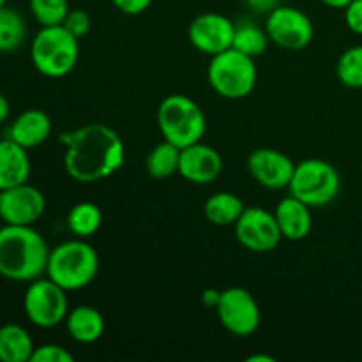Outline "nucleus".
Returning <instances> with one entry per match:
<instances>
[{"label": "nucleus", "mask_w": 362, "mask_h": 362, "mask_svg": "<svg viewBox=\"0 0 362 362\" xmlns=\"http://www.w3.org/2000/svg\"><path fill=\"white\" fill-rule=\"evenodd\" d=\"M219 297H221V292H219V290L209 288L205 290L204 296H202V303H204L205 308H212V310H216V306H218L219 303Z\"/></svg>", "instance_id": "nucleus-33"}, {"label": "nucleus", "mask_w": 362, "mask_h": 362, "mask_svg": "<svg viewBox=\"0 0 362 362\" xmlns=\"http://www.w3.org/2000/svg\"><path fill=\"white\" fill-rule=\"evenodd\" d=\"M265 32L274 45L290 52L304 49L311 45L315 37L311 18L304 11L293 6H283V4L267 14Z\"/></svg>", "instance_id": "nucleus-10"}, {"label": "nucleus", "mask_w": 362, "mask_h": 362, "mask_svg": "<svg viewBox=\"0 0 362 362\" xmlns=\"http://www.w3.org/2000/svg\"><path fill=\"white\" fill-rule=\"evenodd\" d=\"M250 362H257V361H264V362H272L274 359H272V357H269V356H251L250 359H247Z\"/></svg>", "instance_id": "nucleus-36"}, {"label": "nucleus", "mask_w": 362, "mask_h": 362, "mask_svg": "<svg viewBox=\"0 0 362 362\" xmlns=\"http://www.w3.org/2000/svg\"><path fill=\"white\" fill-rule=\"evenodd\" d=\"M49 134H52V119L48 113L39 108H28L21 112L7 129V138L27 151L45 144Z\"/></svg>", "instance_id": "nucleus-17"}, {"label": "nucleus", "mask_w": 362, "mask_h": 362, "mask_svg": "<svg viewBox=\"0 0 362 362\" xmlns=\"http://www.w3.org/2000/svg\"><path fill=\"white\" fill-rule=\"evenodd\" d=\"M233 228L240 246L251 253H269L276 250L283 239L274 212L258 205L244 209Z\"/></svg>", "instance_id": "nucleus-11"}, {"label": "nucleus", "mask_w": 362, "mask_h": 362, "mask_svg": "<svg viewBox=\"0 0 362 362\" xmlns=\"http://www.w3.org/2000/svg\"><path fill=\"white\" fill-rule=\"evenodd\" d=\"M23 311L28 322L39 329H53L64 324L69 313L67 292L48 276L28 283L23 296Z\"/></svg>", "instance_id": "nucleus-8"}, {"label": "nucleus", "mask_w": 362, "mask_h": 362, "mask_svg": "<svg viewBox=\"0 0 362 362\" xmlns=\"http://www.w3.org/2000/svg\"><path fill=\"white\" fill-rule=\"evenodd\" d=\"M207 80L212 90L221 98L232 99V101L244 99L257 87V64L253 57L230 48L211 57Z\"/></svg>", "instance_id": "nucleus-6"}, {"label": "nucleus", "mask_w": 362, "mask_h": 362, "mask_svg": "<svg viewBox=\"0 0 362 362\" xmlns=\"http://www.w3.org/2000/svg\"><path fill=\"white\" fill-rule=\"evenodd\" d=\"M341 189V177L334 165L324 159H304L297 163L288 191L311 209L325 207L336 200Z\"/></svg>", "instance_id": "nucleus-7"}, {"label": "nucleus", "mask_w": 362, "mask_h": 362, "mask_svg": "<svg viewBox=\"0 0 362 362\" xmlns=\"http://www.w3.org/2000/svg\"><path fill=\"white\" fill-rule=\"evenodd\" d=\"M103 212L94 202H80L67 214V228L78 239H88L99 232Z\"/></svg>", "instance_id": "nucleus-23"}, {"label": "nucleus", "mask_w": 362, "mask_h": 362, "mask_svg": "<svg viewBox=\"0 0 362 362\" xmlns=\"http://www.w3.org/2000/svg\"><path fill=\"white\" fill-rule=\"evenodd\" d=\"M255 13L265 14L267 16L271 11H274L276 7L281 6V0H244Z\"/></svg>", "instance_id": "nucleus-32"}, {"label": "nucleus", "mask_w": 362, "mask_h": 362, "mask_svg": "<svg viewBox=\"0 0 362 362\" xmlns=\"http://www.w3.org/2000/svg\"><path fill=\"white\" fill-rule=\"evenodd\" d=\"M158 126L163 138L179 148L204 140L207 119L197 101L184 94H170L158 108Z\"/></svg>", "instance_id": "nucleus-4"}, {"label": "nucleus", "mask_w": 362, "mask_h": 362, "mask_svg": "<svg viewBox=\"0 0 362 362\" xmlns=\"http://www.w3.org/2000/svg\"><path fill=\"white\" fill-rule=\"evenodd\" d=\"M221 172L223 158L211 145L198 141L180 151L179 175L187 182L205 186L214 182Z\"/></svg>", "instance_id": "nucleus-15"}, {"label": "nucleus", "mask_w": 362, "mask_h": 362, "mask_svg": "<svg viewBox=\"0 0 362 362\" xmlns=\"http://www.w3.org/2000/svg\"><path fill=\"white\" fill-rule=\"evenodd\" d=\"M9 113H11L9 101H7L6 95L0 94V124H4L7 119H9Z\"/></svg>", "instance_id": "nucleus-34"}, {"label": "nucleus", "mask_w": 362, "mask_h": 362, "mask_svg": "<svg viewBox=\"0 0 362 362\" xmlns=\"http://www.w3.org/2000/svg\"><path fill=\"white\" fill-rule=\"evenodd\" d=\"M73 354L57 343H45L34 349L30 362H73Z\"/></svg>", "instance_id": "nucleus-28"}, {"label": "nucleus", "mask_w": 362, "mask_h": 362, "mask_svg": "<svg viewBox=\"0 0 362 362\" xmlns=\"http://www.w3.org/2000/svg\"><path fill=\"white\" fill-rule=\"evenodd\" d=\"M216 315L223 327L233 336L247 338L260 327L262 311L250 290L243 286H230L221 290V297L216 306Z\"/></svg>", "instance_id": "nucleus-9"}, {"label": "nucleus", "mask_w": 362, "mask_h": 362, "mask_svg": "<svg viewBox=\"0 0 362 362\" xmlns=\"http://www.w3.org/2000/svg\"><path fill=\"white\" fill-rule=\"evenodd\" d=\"M276 221H278L279 230H281L283 239L286 240H304L313 230V214L311 207L300 202L299 198L285 197L278 202L274 209Z\"/></svg>", "instance_id": "nucleus-16"}, {"label": "nucleus", "mask_w": 362, "mask_h": 362, "mask_svg": "<svg viewBox=\"0 0 362 362\" xmlns=\"http://www.w3.org/2000/svg\"><path fill=\"white\" fill-rule=\"evenodd\" d=\"M154 0H112L113 6L127 16H138L151 7Z\"/></svg>", "instance_id": "nucleus-31"}, {"label": "nucleus", "mask_w": 362, "mask_h": 362, "mask_svg": "<svg viewBox=\"0 0 362 362\" xmlns=\"http://www.w3.org/2000/svg\"><path fill=\"white\" fill-rule=\"evenodd\" d=\"M269 41L271 39H269L265 28L257 27L251 21H243V23L235 25L232 48L239 49L244 55H250L253 59H257V57H260L267 49Z\"/></svg>", "instance_id": "nucleus-25"}, {"label": "nucleus", "mask_w": 362, "mask_h": 362, "mask_svg": "<svg viewBox=\"0 0 362 362\" xmlns=\"http://www.w3.org/2000/svg\"><path fill=\"white\" fill-rule=\"evenodd\" d=\"M30 170L32 165L27 148L18 145L11 138H2L0 140V191L28 182Z\"/></svg>", "instance_id": "nucleus-18"}, {"label": "nucleus", "mask_w": 362, "mask_h": 362, "mask_svg": "<svg viewBox=\"0 0 362 362\" xmlns=\"http://www.w3.org/2000/svg\"><path fill=\"white\" fill-rule=\"evenodd\" d=\"M46 198L28 182L0 191V219L4 225L34 226L45 216Z\"/></svg>", "instance_id": "nucleus-12"}, {"label": "nucleus", "mask_w": 362, "mask_h": 362, "mask_svg": "<svg viewBox=\"0 0 362 362\" xmlns=\"http://www.w3.org/2000/svg\"><path fill=\"white\" fill-rule=\"evenodd\" d=\"M246 205L230 191H219V193L211 194L204 204V214L209 223L216 226H233L240 214L244 212Z\"/></svg>", "instance_id": "nucleus-21"}, {"label": "nucleus", "mask_w": 362, "mask_h": 362, "mask_svg": "<svg viewBox=\"0 0 362 362\" xmlns=\"http://www.w3.org/2000/svg\"><path fill=\"white\" fill-rule=\"evenodd\" d=\"M64 145V168L71 179L92 184L112 177L126 161V145L113 127L90 122L59 136Z\"/></svg>", "instance_id": "nucleus-1"}, {"label": "nucleus", "mask_w": 362, "mask_h": 362, "mask_svg": "<svg viewBox=\"0 0 362 362\" xmlns=\"http://www.w3.org/2000/svg\"><path fill=\"white\" fill-rule=\"evenodd\" d=\"M6 2H7V0H0V9H2V7L6 6Z\"/></svg>", "instance_id": "nucleus-37"}, {"label": "nucleus", "mask_w": 362, "mask_h": 362, "mask_svg": "<svg viewBox=\"0 0 362 362\" xmlns=\"http://www.w3.org/2000/svg\"><path fill=\"white\" fill-rule=\"evenodd\" d=\"M336 74L345 87L362 88V45L352 46L339 55Z\"/></svg>", "instance_id": "nucleus-26"}, {"label": "nucleus", "mask_w": 362, "mask_h": 362, "mask_svg": "<svg viewBox=\"0 0 362 362\" xmlns=\"http://www.w3.org/2000/svg\"><path fill=\"white\" fill-rule=\"evenodd\" d=\"M28 7L41 27L62 25L71 11L69 0H28Z\"/></svg>", "instance_id": "nucleus-27"}, {"label": "nucleus", "mask_w": 362, "mask_h": 362, "mask_svg": "<svg viewBox=\"0 0 362 362\" xmlns=\"http://www.w3.org/2000/svg\"><path fill=\"white\" fill-rule=\"evenodd\" d=\"M30 59L42 76H67L80 59V39L69 34L62 25L41 27L32 39Z\"/></svg>", "instance_id": "nucleus-5"}, {"label": "nucleus", "mask_w": 362, "mask_h": 362, "mask_svg": "<svg viewBox=\"0 0 362 362\" xmlns=\"http://www.w3.org/2000/svg\"><path fill=\"white\" fill-rule=\"evenodd\" d=\"M49 246L34 226L0 228V276L14 283H30L46 274Z\"/></svg>", "instance_id": "nucleus-2"}, {"label": "nucleus", "mask_w": 362, "mask_h": 362, "mask_svg": "<svg viewBox=\"0 0 362 362\" xmlns=\"http://www.w3.org/2000/svg\"><path fill=\"white\" fill-rule=\"evenodd\" d=\"M90 25H92V20H90V16H88L87 11L71 9L69 13H67L66 20H64L62 27L66 28L69 34H73L76 39H81L88 34V30H90Z\"/></svg>", "instance_id": "nucleus-29"}, {"label": "nucleus", "mask_w": 362, "mask_h": 362, "mask_svg": "<svg viewBox=\"0 0 362 362\" xmlns=\"http://www.w3.org/2000/svg\"><path fill=\"white\" fill-rule=\"evenodd\" d=\"M233 34H235V23L219 13L198 14L187 28L191 45L209 57L232 48Z\"/></svg>", "instance_id": "nucleus-13"}, {"label": "nucleus", "mask_w": 362, "mask_h": 362, "mask_svg": "<svg viewBox=\"0 0 362 362\" xmlns=\"http://www.w3.org/2000/svg\"><path fill=\"white\" fill-rule=\"evenodd\" d=\"M345 23L354 34L362 35V0H352L345 7Z\"/></svg>", "instance_id": "nucleus-30"}, {"label": "nucleus", "mask_w": 362, "mask_h": 362, "mask_svg": "<svg viewBox=\"0 0 362 362\" xmlns=\"http://www.w3.org/2000/svg\"><path fill=\"white\" fill-rule=\"evenodd\" d=\"M99 272V255L87 239H73L49 251L46 274L66 292L87 288Z\"/></svg>", "instance_id": "nucleus-3"}, {"label": "nucleus", "mask_w": 362, "mask_h": 362, "mask_svg": "<svg viewBox=\"0 0 362 362\" xmlns=\"http://www.w3.org/2000/svg\"><path fill=\"white\" fill-rule=\"evenodd\" d=\"M34 339L25 327L6 324L0 327V362H30Z\"/></svg>", "instance_id": "nucleus-20"}, {"label": "nucleus", "mask_w": 362, "mask_h": 362, "mask_svg": "<svg viewBox=\"0 0 362 362\" xmlns=\"http://www.w3.org/2000/svg\"><path fill=\"white\" fill-rule=\"evenodd\" d=\"M180 151L182 148L175 147V145L166 140L156 145L148 152L147 161H145V168H147L148 175L156 180H165L175 175V173H179Z\"/></svg>", "instance_id": "nucleus-22"}, {"label": "nucleus", "mask_w": 362, "mask_h": 362, "mask_svg": "<svg viewBox=\"0 0 362 362\" xmlns=\"http://www.w3.org/2000/svg\"><path fill=\"white\" fill-rule=\"evenodd\" d=\"M247 172L265 189H288L296 163L276 148H257L247 158Z\"/></svg>", "instance_id": "nucleus-14"}, {"label": "nucleus", "mask_w": 362, "mask_h": 362, "mask_svg": "<svg viewBox=\"0 0 362 362\" xmlns=\"http://www.w3.org/2000/svg\"><path fill=\"white\" fill-rule=\"evenodd\" d=\"M324 6L331 7V9H345L352 0H320Z\"/></svg>", "instance_id": "nucleus-35"}, {"label": "nucleus", "mask_w": 362, "mask_h": 362, "mask_svg": "<svg viewBox=\"0 0 362 362\" xmlns=\"http://www.w3.org/2000/svg\"><path fill=\"white\" fill-rule=\"evenodd\" d=\"M66 329L71 338L81 345H90L105 334V318L94 306H76L67 313Z\"/></svg>", "instance_id": "nucleus-19"}, {"label": "nucleus", "mask_w": 362, "mask_h": 362, "mask_svg": "<svg viewBox=\"0 0 362 362\" xmlns=\"http://www.w3.org/2000/svg\"><path fill=\"white\" fill-rule=\"evenodd\" d=\"M25 18L13 7L0 9V53H11L20 48L27 39Z\"/></svg>", "instance_id": "nucleus-24"}]
</instances>
